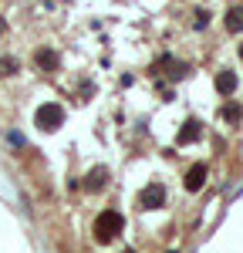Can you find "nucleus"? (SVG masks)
I'll list each match as a JSON object with an SVG mask.
<instances>
[{
	"instance_id": "1",
	"label": "nucleus",
	"mask_w": 243,
	"mask_h": 253,
	"mask_svg": "<svg viewBox=\"0 0 243 253\" xmlns=\"http://www.w3.org/2000/svg\"><path fill=\"white\" fill-rule=\"evenodd\" d=\"M122 230H125V219H122V213H115V210H105V213L95 219V240H98V243H112Z\"/></svg>"
},
{
	"instance_id": "2",
	"label": "nucleus",
	"mask_w": 243,
	"mask_h": 253,
	"mask_svg": "<svg viewBox=\"0 0 243 253\" xmlns=\"http://www.w3.org/2000/svg\"><path fill=\"white\" fill-rule=\"evenodd\" d=\"M34 125H38L40 132H58L61 125H64V108H61V105H54V101L40 105L38 115H34Z\"/></svg>"
},
{
	"instance_id": "3",
	"label": "nucleus",
	"mask_w": 243,
	"mask_h": 253,
	"mask_svg": "<svg viewBox=\"0 0 243 253\" xmlns=\"http://www.w3.org/2000/svg\"><path fill=\"white\" fill-rule=\"evenodd\" d=\"M162 203H165V189H162L159 182H149V186L139 193V206L142 210H159Z\"/></svg>"
},
{
	"instance_id": "4",
	"label": "nucleus",
	"mask_w": 243,
	"mask_h": 253,
	"mask_svg": "<svg viewBox=\"0 0 243 253\" xmlns=\"http://www.w3.org/2000/svg\"><path fill=\"white\" fill-rule=\"evenodd\" d=\"M202 182H206V162H196V166L186 172V189H189V193H200Z\"/></svg>"
},
{
	"instance_id": "5",
	"label": "nucleus",
	"mask_w": 243,
	"mask_h": 253,
	"mask_svg": "<svg viewBox=\"0 0 243 253\" xmlns=\"http://www.w3.org/2000/svg\"><path fill=\"white\" fill-rule=\"evenodd\" d=\"M200 135H202V125L196 118H189V122H182V128H179V145H189V142H196Z\"/></svg>"
},
{
	"instance_id": "6",
	"label": "nucleus",
	"mask_w": 243,
	"mask_h": 253,
	"mask_svg": "<svg viewBox=\"0 0 243 253\" xmlns=\"http://www.w3.org/2000/svg\"><path fill=\"white\" fill-rule=\"evenodd\" d=\"M237 84H240V81H237L233 71H220V75H216V91H220L223 98L233 95V91H237Z\"/></svg>"
},
{
	"instance_id": "7",
	"label": "nucleus",
	"mask_w": 243,
	"mask_h": 253,
	"mask_svg": "<svg viewBox=\"0 0 243 253\" xmlns=\"http://www.w3.org/2000/svg\"><path fill=\"white\" fill-rule=\"evenodd\" d=\"M226 31H230V34H240L243 31V7L240 3L226 10Z\"/></svg>"
},
{
	"instance_id": "8",
	"label": "nucleus",
	"mask_w": 243,
	"mask_h": 253,
	"mask_svg": "<svg viewBox=\"0 0 243 253\" xmlns=\"http://www.w3.org/2000/svg\"><path fill=\"white\" fill-rule=\"evenodd\" d=\"M105 182H108V169H91V172H88V182H84V189L98 193Z\"/></svg>"
},
{
	"instance_id": "9",
	"label": "nucleus",
	"mask_w": 243,
	"mask_h": 253,
	"mask_svg": "<svg viewBox=\"0 0 243 253\" xmlns=\"http://www.w3.org/2000/svg\"><path fill=\"white\" fill-rule=\"evenodd\" d=\"M38 64L44 68V71H54V68H58V54L47 51V47H40V51H38Z\"/></svg>"
},
{
	"instance_id": "10",
	"label": "nucleus",
	"mask_w": 243,
	"mask_h": 253,
	"mask_svg": "<svg viewBox=\"0 0 243 253\" xmlns=\"http://www.w3.org/2000/svg\"><path fill=\"white\" fill-rule=\"evenodd\" d=\"M223 118H226V122H240V118H243V108L237 105V101H230V105L223 108Z\"/></svg>"
},
{
	"instance_id": "11",
	"label": "nucleus",
	"mask_w": 243,
	"mask_h": 253,
	"mask_svg": "<svg viewBox=\"0 0 243 253\" xmlns=\"http://www.w3.org/2000/svg\"><path fill=\"white\" fill-rule=\"evenodd\" d=\"M0 68H3V75H10V71H14L17 64H14V61H10V58H3V61H0Z\"/></svg>"
},
{
	"instance_id": "12",
	"label": "nucleus",
	"mask_w": 243,
	"mask_h": 253,
	"mask_svg": "<svg viewBox=\"0 0 243 253\" xmlns=\"http://www.w3.org/2000/svg\"><path fill=\"white\" fill-rule=\"evenodd\" d=\"M0 34H3V20H0Z\"/></svg>"
},
{
	"instance_id": "13",
	"label": "nucleus",
	"mask_w": 243,
	"mask_h": 253,
	"mask_svg": "<svg viewBox=\"0 0 243 253\" xmlns=\"http://www.w3.org/2000/svg\"><path fill=\"white\" fill-rule=\"evenodd\" d=\"M240 58H243V44H240Z\"/></svg>"
},
{
	"instance_id": "14",
	"label": "nucleus",
	"mask_w": 243,
	"mask_h": 253,
	"mask_svg": "<svg viewBox=\"0 0 243 253\" xmlns=\"http://www.w3.org/2000/svg\"><path fill=\"white\" fill-rule=\"evenodd\" d=\"M125 253H135V250H125Z\"/></svg>"
},
{
	"instance_id": "15",
	"label": "nucleus",
	"mask_w": 243,
	"mask_h": 253,
	"mask_svg": "<svg viewBox=\"0 0 243 253\" xmlns=\"http://www.w3.org/2000/svg\"><path fill=\"white\" fill-rule=\"evenodd\" d=\"M169 253H176V250H169Z\"/></svg>"
}]
</instances>
